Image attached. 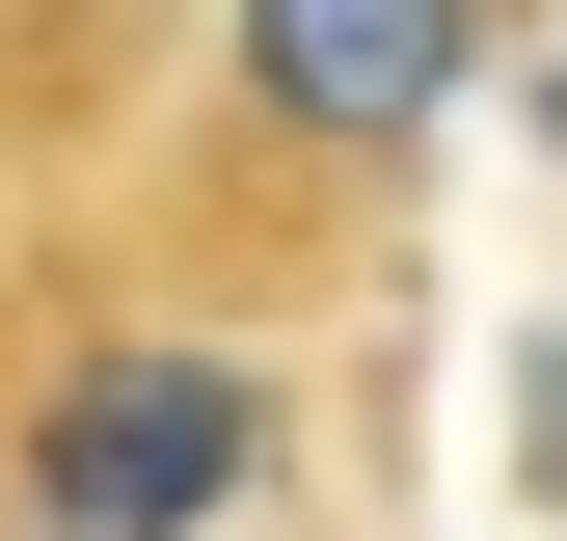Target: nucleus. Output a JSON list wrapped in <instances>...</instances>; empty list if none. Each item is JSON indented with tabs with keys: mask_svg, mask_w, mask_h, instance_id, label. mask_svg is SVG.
<instances>
[{
	"mask_svg": "<svg viewBox=\"0 0 567 541\" xmlns=\"http://www.w3.org/2000/svg\"><path fill=\"white\" fill-rule=\"evenodd\" d=\"M514 135H540V163H567V54H540V82H514Z\"/></svg>",
	"mask_w": 567,
	"mask_h": 541,
	"instance_id": "obj_4",
	"label": "nucleus"
},
{
	"mask_svg": "<svg viewBox=\"0 0 567 541\" xmlns=\"http://www.w3.org/2000/svg\"><path fill=\"white\" fill-rule=\"evenodd\" d=\"M28 541H217L298 488V379L217 353V325H109V353H54L28 379Z\"/></svg>",
	"mask_w": 567,
	"mask_h": 541,
	"instance_id": "obj_1",
	"label": "nucleus"
},
{
	"mask_svg": "<svg viewBox=\"0 0 567 541\" xmlns=\"http://www.w3.org/2000/svg\"><path fill=\"white\" fill-rule=\"evenodd\" d=\"M486 54H514V0H217V82H244V135L270 163H405Z\"/></svg>",
	"mask_w": 567,
	"mask_h": 541,
	"instance_id": "obj_2",
	"label": "nucleus"
},
{
	"mask_svg": "<svg viewBox=\"0 0 567 541\" xmlns=\"http://www.w3.org/2000/svg\"><path fill=\"white\" fill-rule=\"evenodd\" d=\"M514 433H540V488H567V325H540V406H514Z\"/></svg>",
	"mask_w": 567,
	"mask_h": 541,
	"instance_id": "obj_3",
	"label": "nucleus"
}]
</instances>
